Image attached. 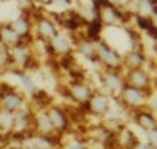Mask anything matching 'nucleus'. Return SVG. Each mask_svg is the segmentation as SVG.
<instances>
[{
  "label": "nucleus",
  "instance_id": "f03ea898",
  "mask_svg": "<svg viewBox=\"0 0 157 149\" xmlns=\"http://www.w3.org/2000/svg\"><path fill=\"white\" fill-rule=\"evenodd\" d=\"M120 94H122V100L125 105L128 106H140L143 103V99H145V94L137 89V88H132L129 85H125L122 89H120Z\"/></svg>",
  "mask_w": 157,
  "mask_h": 149
},
{
  "label": "nucleus",
  "instance_id": "423d86ee",
  "mask_svg": "<svg viewBox=\"0 0 157 149\" xmlns=\"http://www.w3.org/2000/svg\"><path fill=\"white\" fill-rule=\"evenodd\" d=\"M68 94H69V97H71L72 100H75V102H78V103H82V105H83L85 102H88V99L91 97L90 88H88L86 85H83L82 82L74 83Z\"/></svg>",
  "mask_w": 157,
  "mask_h": 149
},
{
  "label": "nucleus",
  "instance_id": "ddd939ff",
  "mask_svg": "<svg viewBox=\"0 0 157 149\" xmlns=\"http://www.w3.org/2000/svg\"><path fill=\"white\" fill-rule=\"evenodd\" d=\"M10 28L20 37H25L28 32H29V22H28V19L26 17H17L11 25H10Z\"/></svg>",
  "mask_w": 157,
  "mask_h": 149
},
{
  "label": "nucleus",
  "instance_id": "412c9836",
  "mask_svg": "<svg viewBox=\"0 0 157 149\" xmlns=\"http://www.w3.org/2000/svg\"><path fill=\"white\" fill-rule=\"evenodd\" d=\"M19 80H20L22 86H23L26 91H36V89H34V82L31 80V77L25 76V74H19Z\"/></svg>",
  "mask_w": 157,
  "mask_h": 149
},
{
  "label": "nucleus",
  "instance_id": "6e6552de",
  "mask_svg": "<svg viewBox=\"0 0 157 149\" xmlns=\"http://www.w3.org/2000/svg\"><path fill=\"white\" fill-rule=\"evenodd\" d=\"M0 43L3 46H17L19 42V35L8 26H2L0 28Z\"/></svg>",
  "mask_w": 157,
  "mask_h": 149
},
{
  "label": "nucleus",
  "instance_id": "20e7f679",
  "mask_svg": "<svg viewBox=\"0 0 157 149\" xmlns=\"http://www.w3.org/2000/svg\"><path fill=\"white\" fill-rule=\"evenodd\" d=\"M86 108L96 114V115H103L108 112L109 109V103H108V99L103 95V94H94L88 99L86 102Z\"/></svg>",
  "mask_w": 157,
  "mask_h": 149
},
{
  "label": "nucleus",
  "instance_id": "f257e3e1",
  "mask_svg": "<svg viewBox=\"0 0 157 149\" xmlns=\"http://www.w3.org/2000/svg\"><path fill=\"white\" fill-rule=\"evenodd\" d=\"M96 54H97V60L102 61L103 65H106L111 69H119L122 65V57L117 51H114L108 43L105 42H97L96 45Z\"/></svg>",
  "mask_w": 157,
  "mask_h": 149
},
{
  "label": "nucleus",
  "instance_id": "0eeeda50",
  "mask_svg": "<svg viewBox=\"0 0 157 149\" xmlns=\"http://www.w3.org/2000/svg\"><path fill=\"white\" fill-rule=\"evenodd\" d=\"M46 115H48V118H49V121H51V125H52L54 129L63 131V129L68 126V117H66V114H65L62 109L52 108Z\"/></svg>",
  "mask_w": 157,
  "mask_h": 149
},
{
  "label": "nucleus",
  "instance_id": "2eb2a0df",
  "mask_svg": "<svg viewBox=\"0 0 157 149\" xmlns=\"http://www.w3.org/2000/svg\"><path fill=\"white\" fill-rule=\"evenodd\" d=\"M102 31H103V26H102V23H100V22H99L97 19L91 20V22H90V25H88V28H86V34H88V39H90V40H91L93 43L99 42V37H100Z\"/></svg>",
  "mask_w": 157,
  "mask_h": 149
},
{
  "label": "nucleus",
  "instance_id": "5701e85b",
  "mask_svg": "<svg viewBox=\"0 0 157 149\" xmlns=\"http://www.w3.org/2000/svg\"><path fill=\"white\" fill-rule=\"evenodd\" d=\"M66 149H83V146H82L80 143H71Z\"/></svg>",
  "mask_w": 157,
  "mask_h": 149
},
{
  "label": "nucleus",
  "instance_id": "4be33fe9",
  "mask_svg": "<svg viewBox=\"0 0 157 149\" xmlns=\"http://www.w3.org/2000/svg\"><path fill=\"white\" fill-rule=\"evenodd\" d=\"M146 135H148V144L149 146H157V131L155 129H149L146 131Z\"/></svg>",
  "mask_w": 157,
  "mask_h": 149
},
{
  "label": "nucleus",
  "instance_id": "f3484780",
  "mask_svg": "<svg viewBox=\"0 0 157 149\" xmlns=\"http://www.w3.org/2000/svg\"><path fill=\"white\" fill-rule=\"evenodd\" d=\"M78 49L82 51V54L85 57H88L90 60H97V54H96V43H93L91 40H82L78 43Z\"/></svg>",
  "mask_w": 157,
  "mask_h": 149
},
{
  "label": "nucleus",
  "instance_id": "6ab92c4d",
  "mask_svg": "<svg viewBox=\"0 0 157 149\" xmlns=\"http://www.w3.org/2000/svg\"><path fill=\"white\" fill-rule=\"evenodd\" d=\"M33 97H34V100H36L39 105H42V106H45V105L49 103V97H48L46 91H42V89H40V91H34Z\"/></svg>",
  "mask_w": 157,
  "mask_h": 149
},
{
  "label": "nucleus",
  "instance_id": "1a4fd4ad",
  "mask_svg": "<svg viewBox=\"0 0 157 149\" xmlns=\"http://www.w3.org/2000/svg\"><path fill=\"white\" fill-rule=\"evenodd\" d=\"M143 61H145V54L140 52V51H131L126 58H125V65L132 71V69H142L143 66Z\"/></svg>",
  "mask_w": 157,
  "mask_h": 149
},
{
  "label": "nucleus",
  "instance_id": "39448f33",
  "mask_svg": "<svg viewBox=\"0 0 157 149\" xmlns=\"http://www.w3.org/2000/svg\"><path fill=\"white\" fill-rule=\"evenodd\" d=\"M22 103H23V99L14 91V88L8 89V91L2 95V105H3V108H5L6 112H11V114H13L14 111L20 109Z\"/></svg>",
  "mask_w": 157,
  "mask_h": 149
},
{
  "label": "nucleus",
  "instance_id": "b1692460",
  "mask_svg": "<svg viewBox=\"0 0 157 149\" xmlns=\"http://www.w3.org/2000/svg\"><path fill=\"white\" fill-rule=\"evenodd\" d=\"M36 2H42V3H46L48 5V3H51V0H36Z\"/></svg>",
  "mask_w": 157,
  "mask_h": 149
},
{
  "label": "nucleus",
  "instance_id": "9b49d317",
  "mask_svg": "<svg viewBox=\"0 0 157 149\" xmlns=\"http://www.w3.org/2000/svg\"><path fill=\"white\" fill-rule=\"evenodd\" d=\"M39 34H40V37L45 39V40L52 39V37L57 34L54 23H52L51 20H48V19H40V22H39Z\"/></svg>",
  "mask_w": 157,
  "mask_h": 149
},
{
  "label": "nucleus",
  "instance_id": "a211bd4d",
  "mask_svg": "<svg viewBox=\"0 0 157 149\" xmlns=\"http://www.w3.org/2000/svg\"><path fill=\"white\" fill-rule=\"evenodd\" d=\"M0 128L3 129H13L14 128V114L11 112H0Z\"/></svg>",
  "mask_w": 157,
  "mask_h": 149
},
{
  "label": "nucleus",
  "instance_id": "7ed1b4c3",
  "mask_svg": "<svg viewBox=\"0 0 157 149\" xmlns=\"http://www.w3.org/2000/svg\"><path fill=\"white\" fill-rule=\"evenodd\" d=\"M129 86L140 89L145 94V89H151L149 88V76L148 72L143 69H132L129 71V77H128Z\"/></svg>",
  "mask_w": 157,
  "mask_h": 149
},
{
  "label": "nucleus",
  "instance_id": "f8f14e48",
  "mask_svg": "<svg viewBox=\"0 0 157 149\" xmlns=\"http://www.w3.org/2000/svg\"><path fill=\"white\" fill-rule=\"evenodd\" d=\"M103 82H105V86H106L111 92H120V89L123 88L122 79L117 76V74H113V72H106V74H105Z\"/></svg>",
  "mask_w": 157,
  "mask_h": 149
},
{
  "label": "nucleus",
  "instance_id": "4468645a",
  "mask_svg": "<svg viewBox=\"0 0 157 149\" xmlns=\"http://www.w3.org/2000/svg\"><path fill=\"white\" fill-rule=\"evenodd\" d=\"M49 45H51L52 51L57 52V54H68V51H69V43H68V40L63 39V37L59 35V34H56V35L52 37V40H51Z\"/></svg>",
  "mask_w": 157,
  "mask_h": 149
},
{
  "label": "nucleus",
  "instance_id": "dca6fc26",
  "mask_svg": "<svg viewBox=\"0 0 157 149\" xmlns=\"http://www.w3.org/2000/svg\"><path fill=\"white\" fill-rule=\"evenodd\" d=\"M36 126H37V129H39L42 134H45V137L49 135V134L54 131V128H52V125H51V121H49V118H48L46 114H40V115L36 118Z\"/></svg>",
  "mask_w": 157,
  "mask_h": 149
},
{
  "label": "nucleus",
  "instance_id": "9d476101",
  "mask_svg": "<svg viewBox=\"0 0 157 149\" xmlns=\"http://www.w3.org/2000/svg\"><path fill=\"white\" fill-rule=\"evenodd\" d=\"M136 121H137L139 126H142L145 131L155 129V118H154L152 112H148V111L137 112V114H136Z\"/></svg>",
  "mask_w": 157,
  "mask_h": 149
},
{
  "label": "nucleus",
  "instance_id": "aec40b11",
  "mask_svg": "<svg viewBox=\"0 0 157 149\" xmlns=\"http://www.w3.org/2000/svg\"><path fill=\"white\" fill-rule=\"evenodd\" d=\"M10 60L13 61L11 52H8L6 46H3V45H0V66H6Z\"/></svg>",
  "mask_w": 157,
  "mask_h": 149
},
{
  "label": "nucleus",
  "instance_id": "393cba45",
  "mask_svg": "<svg viewBox=\"0 0 157 149\" xmlns=\"http://www.w3.org/2000/svg\"><path fill=\"white\" fill-rule=\"evenodd\" d=\"M139 2H151V3H155V0H139Z\"/></svg>",
  "mask_w": 157,
  "mask_h": 149
}]
</instances>
